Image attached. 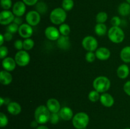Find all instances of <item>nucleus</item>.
I'll return each instance as SVG.
<instances>
[{
	"label": "nucleus",
	"mask_w": 130,
	"mask_h": 129,
	"mask_svg": "<svg viewBox=\"0 0 130 129\" xmlns=\"http://www.w3.org/2000/svg\"><path fill=\"white\" fill-rule=\"evenodd\" d=\"M51 113H52L49 111L46 106L40 105L34 111V119L39 124L43 125L50 121Z\"/></svg>",
	"instance_id": "nucleus-1"
},
{
	"label": "nucleus",
	"mask_w": 130,
	"mask_h": 129,
	"mask_svg": "<svg viewBox=\"0 0 130 129\" xmlns=\"http://www.w3.org/2000/svg\"><path fill=\"white\" fill-rule=\"evenodd\" d=\"M93 86L95 91L99 93H105L110 87V81L107 77L99 76L93 82Z\"/></svg>",
	"instance_id": "nucleus-2"
},
{
	"label": "nucleus",
	"mask_w": 130,
	"mask_h": 129,
	"mask_svg": "<svg viewBox=\"0 0 130 129\" xmlns=\"http://www.w3.org/2000/svg\"><path fill=\"white\" fill-rule=\"evenodd\" d=\"M72 120V125L76 129H85L88 125L90 118L86 113L79 112L74 115Z\"/></svg>",
	"instance_id": "nucleus-3"
},
{
	"label": "nucleus",
	"mask_w": 130,
	"mask_h": 129,
	"mask_svg": "<svg viewBox=\"0 0 130 129\" xmlns=\"http://www.w3.org/2000/svg\"><path fill=\"white\" fill-rule=\"evenodd\" d=\"M67 18V13L62 8H56L53 9L50 15V19L52 24L55 25H61L63 24Z\"/></svg>",
	"instance_id": "nucleus-4"
},
{
	"label": "nucleus",
	"mask_w": 130,
	"mask_h": 129,
	"mask_svg": "<svg viewBox=\"0 0 130 129\" xmlns=\"http://www.w3.org/2000/svg\"><path fill=\"white\" fill-rule=\"evenodd\" d=\"M108 37L109 40L114 43H121L124 40L125 35L121 28L119 27L112 26L107 32Z\"/></svg>",
	"instance_id": "nucleus-5"
},
{
	"label": "nucleus",
	"mask_w": 130,
	"mask_h": 129,
	"mask_svg": "<svg viewBox=\"0 0 130 129\" xmlns=\"http://www.w3.org/2000/svg\"><path fill=\"white\" fill-rule=\"evenodd\" d=\"M15 60L19 67H25L30 62V57L27 51L20 50L15 54Z\"/></svg>",
	"instance_id": "nucleus-6"
},
{
	"label": "nucleus",
	"mask_w": 130,
	"mask_h": 129,
	"mask_svg": "<svg viewBox=\"0 0 130 129\" xmlns=\"http://www.w3.org/2000/svg\"><path fill=\"white\" fill-rule=\"evenodd\" d=\"M82 46L85 49L88 51L93 52L98 48V41L96 38L93 36L88 35L85 37L82 40Z\"/></svg>",
	"instance_id": "nucleus-7"
},
{
	"label": "nucleus",
	"mask_w": 130,
	"mask_h": 129,
	"mask_svg": "<svg viewBox=\"0 0 130 129\" xmlns=\"http://www.w3.org/2000/svg\"><path fill=\"white\" fill-rule=\"evenodd\" d=\"M25 20L27 24L32 26H36L41 21V14L36 10H32L29 11L25 16Z\"/></svg>",
	"instance_id": "nucleus-8"
},
{
	"label": "nucleus",
	"mask_w": 130,
	"mask_h": 129,
	"mask_svg": "<svg viewBox=\"0 0 130 129\" xmlns=\"http://www.w3.org/2000/svg\"><path fill=\"white\" fill-rule=\"evenodd\" d=\"M15 15L10 10H3L0 13V24L2 25H9L13 22Z\"/></svg>",
	"instance_id": "nucleus-9"
},
{
	"label": "nucleus",
	"mask_w": 130,
	"mask_h": 129,
	"mask_svg": "<svg viewBox=\"0 0 130 129\" xmlns=\"http://www.w3.org/2000/svg\"><path fill=\"white\" fill-rule=\"evenodd\" d=\"M44 35L46 37L50 40H57L60 37L59 29L55 27L49 26L44 30Z\"/></svg>",
	"instance_id": "nucleus-10"
},
{
	"label": "nucleus",
	"mask_w": 130,
	"mask_h": 129,
	"mask_svg": "<svg viewBox=\"0 0 130 129\" xmlns=\"http://www.w3.org/2000/svg\"><path fill=\"white\" fill-rule=\"evenodd\" d=\"M18 32L20 36L24 39L30 38L33 34V29L31 25L28 24H22L19 26Z\"/></svg>",
	"instance_id": "nucleus-11"
},
{
	"label": "nucleus",
	"mask_w": 130,
	"mask_h": 129,
	"mask_svg": "<svg viewBox=\"0 0 130 129\" xmlns=\"http://www.w3.org/2000/svg\"><path fill=\"white\" fill-rule=\"evenodd\" d=\"M26 11V5L23 1H17L13 5L12 12L16 16H22Z\"/></svg>",
	"instance_id": "nucleus-12"
},
{
	"label": "nucleus",
	"mask_w": 130,
	"mask_h": 129,
	"mask_svg": "<svg viewBox=\"0 0 130 129\" xmlns=\"http://www.w3.org/2000/svg\"><path fill=\"white\" fill-rule=\"evenodd\" d=\"M17 63L15 59L11 57H6L2 61L3 68L8 72H12L16 68Z\"/></svg>",
	"instance_id": "nucleus-13"
},
{
	"label": "nucleus",
	"mask_w": 130,
	"mask_h": 129,
	"mask_svg": "<svg viewBox=\"0 0 130 129\" xmlns=\"http://www.w3.org/2000/svg\"><path fill=\"white\" fill-rule=\"evenodd\" d=\"M46 107L52 113H58L61 109L60 104L59 101L55 98H50L47 101Z\"/></svg>",
	"instance_id": "nucleus-14"
},
{
	"label": "nucleus",
	"mask_w": 130,
	"mask_h": 129,
	"mask_svg": "<svg viewBox=\"0 0 130 129\" xmlns=\"http://www.w3.org/2000/svg\"><path fill=\"white\" fill-rule=\"evenodd\" d=\"M58 114H59L60 118L65 121H69L74 117L73 111H72V109L67 106L61 108Z\"/></svg>",
	"instance_id": "nucleus-15"
},
{
	"label": "nucleus",
	"mask_w": 130,
	"mask_h": 129,
	"mask_svg": "<svg viewBox=\"0 0 130 129\" xmlns=\"http://www.w3.org/2000/svg\"><path fill=\"white\" fill-rule=\"evenodd\" d=\"M95 55L97 59L101 61H105L109 59L110 56V51L108 48L105 47L98 48L95 52Z\"/></svg>",
	"instance_id": "nucleus-16"
},
{
	"label": "nucleus",
	"mask_w": 130,
	"mask_h": 129,
	"mask_svg": "<svg viewBox=\"0 0 130 129\" xmlns=\"http://www.w3.org/2000/svg\"><path fill=\"white\" fill-rule=\"evenodd\" d=\"M100 101L103 106L107 108L112 107L114 104V97L112 95L107 92L102 93V94L100 95Z\"/></svg>",
	"instance_id": "nucleus-17"
},
{
	"label": "nucleus",
	"mask_w": 130,
	"mask_h": 129,
	"mask_svg": "<svg viewBox=\"0 0 130 129\" xmlns=\"http://www.w3.org/2000/svg\"><path fill=\"white\" fill-rule=\"evenodd\" d=\"M57 43L58 48L62 50H67L71 47V42L69 36L61 35L57 40Z\"/></svg>",
	"instance_id": "nucleus-18"
},
{
	"label": "nucleus",
	"mask_w": 130,
	"mask_h": 129,
	"mask_svg": "<svg viewBox=\"0 0 130 129\" xmlns=\"http://www.w3.org/2000/svg\"><path fill=\"white\" fill-rule=\"evenodd\" d=\"M7 110L10 114L12 115H18L22 111L20 104L17 102H10L7 105Z\"/></svg>",
	"instance_id": "nucleus-19"
},
{
	"label": "nucleus",
	"mask_w": 130,
	"mask_h": 129,
	"mask_svg": "<svg viewBox=\"0 0 130 129\" xmlns=\"http://www.w3.org/2000/svg\"><path fill=\"white\" fill-rule=\"evenodd\" d=\"M13 77L10 72L6 70H2L0 73V82L3 85H8L12 82Z\"/></svg>",
	"instance_id": "nucleus-20"
},
{
	"label": "nucleus",
	"mask_w": 130,
	"mask_h": 129,
	"mask_svg": "<svg viewBox=\"0 0 130 129\" xmlns=\"http://www.w3.org/2000/svg\"><path fill=\"white\" fill-rule=\"evenodd\" d=\"M129 74V68L126 64H123L118 67L117 70V75L121 79L127 78Z\"/></svg>",
	"instance_id": "nucleus-21"
},
{
	"label": "nucleus",
	"mask_w": 130,
	"mask_h": 129,
	"mask_svg": "<svg viewBox=\"0 0 130 129\" xmlns=\"http://www.w3.org/2000/svg\"><path fill=\"white\" fill-rule=\"evenodd\" d=\"M118 13L121 16H126L130 14V5L127 2L122 3L118 6Z\"/></svg>",
	"instance_id": "nucleus-22"
},
{
	"label": "nucleus",
	"mask_w": 130,
	"mask_h": 129,
	"mask_svg": "<svg viewBox=\"0 0 130 129\" xmlns=\"http://www.w3.org/2000/svg\"><path fill=\"white\" fill-rule=\"evenodd\" d=\"M120 58L124 63H130V46H126L122 49L120 53Z\"/></svg>",
	"instance_id": "nucleus-23"
},
{
	"label": "nucleus",
	"mask_w": 130,
	"mask_h": 129,
	"mask_svg": "<svg viewBox=\"0 0 130 129\" xmlns=\"http://www.w3.org/2000/svg\"><path fill=\"white\" fill-rule=\"evenodd\" d=\"M107 32V27L105 24H97L95 26V32L99 36H104Z\"/></svg>",
	"instance_id": "nucleus-24"
},
{
	"label": "nucleus",
	"mask_w": 130,
	"mask_h": 129,
	"mask_svg": "<svg viewBox=\"0 0 130 129\" xmlns=\"http://www.w3.org/2000/svg\"><path fill=\"white\" fill-rule=\"evenodd\" d=\"M36 10L40 14H44L45 13L47 12L48 10V6H47L46 3H44V1H41L37 3L36 5Z\"/></svg>",
	"instance_id": "nucleus-25"
},
{
	"label": "nucleus",
	"mask_w": 130,
	"mask_h": 129,
	"mask_svg": "<svg viewBox=\"0 0 130 129\" xmlns=\"http://www.w3.org/2000/svg\"><path fill=\"white\" fill-rule=\"evenodd\" d=\"M59 31L62 35L68 36L69 34L71 33V27L67 24H62L59 26Z\"/></svg>",
	"instance_id": "nucleus-26"
},
{
	"label": "nucleus",
	"mask_w": 130,
	"mask_h": 129,
	"mask_svg": "<svg viewBox=\"0 0 130 129\" xmlns=\"http://www.w3.org/2000/svg\"><path fill=\"white\" fill-rule=\"evenodd\" d=\"M107 13L105 11H100L96 15V22L98 24H104L107 20Z\"/></svg>",
	"instance_id": "nucleus-27"
},
{
	"label": "nucleus",
	"mask_w": 130,
	"mask_h": 129,
	"mask_svg": "<svg viewBox=\"0 0 130 129\" xmlns=\"http://www.w3.org/2000/svg\"><path fill=\"white\" fill-rule=\"evenodd\" d=\"M74 3L73 0H63L62 3V8L66 11H71L74 7Z\"/></svg>",
	"instance_id": "nucleus-28"
},
{
	"label": "nucleus",
	"mask_w": 130,
	"mask_h": 129,
	"mask_svg": "<svg viewBox=\"0 0 130 129\" xmlns=\"http://www.w3.org/2000/svg\"><path fill=\"white\" fill-rule=\"evenodd\" d=\"M34 46V41L30 38L25 39L23 41V47L25 51H29L33 48Z\"/></svg>",
	"instance_id": "nucleus-29"
},
{
	"label": "nucleus",
	"mask_w": 130,
	"mask_h": 129,
	"mask_svg": "<svg viewBox=\"0 0 130 129\" xmlns=\"http://www.w3.org/2000/svg\"><path fill=\"white\" fill-rule=\"evenodd\" d=\"M100 95L99 92L94 90V91H90V93L88 94V99L91 102H96L99 100H100Z\"/></svg>",
	"instance_id": "nucleus-30"
},
{
	"label": "nucleus",
	"mask_w": 130,
	"mask_h": 129,
	"mask_svg": "<svg viewBox=\"0 0 130 129\" xmlns=\"http://www.w3.org/2000/svg\"><path fill=\"white\" fill-rule=\"evenodd\" d=\"M19 28V26L17 24H16L14 22H12L10 24H9V25H8L6 31L11 33V34H14V33H16L17 32H18Z\"/></svg>",
	"instance_id": "nucleus-31"
},
{
	"label": "nucleus",
	"mask_w": 130,
	"mask_h": 129,
	"mask_svg": "<svg viewBox=\"0 0 130 129\" xmlns=\"http://www.w3.org/2000/svg\"><path fill=\"white\" fill-rule=\"evenodd\" d=\"M1 6L4 10H9L12 6L11 0H1Z\"/></svg>",
	"instance_id": "nucleus-32"
},
{
	"label": "nucleus",
	"mask_w": 130,
	"mask_h": 129,
	"mask_svg": "<svg viewBox=\"0 0 130 129\" xmlns=\"http://www.w3.org/2000/svg\"><path fill=\"white\" fill-rule=\"evenodd\" d=\"M8 123V119L6 115L3 113H0V126L1 128L5 127Z\"/></svg>",
	"instance_id": "nucleus-33"
},
{
	"label": "nucleus",
	"mask_w": 130,
	"mask_h": 129,
	"mask_svg": "<svg viewBox=\"0 0 130 129\" xmlns=\"http://www.w3.org/2000/svg\"><path fill=\"white\" fill-rule=\"evenodd\" d=\"M60 115L58 113H51L50 118V122L52 124H57L58 123L60 120Z\"/></svg>",
	"instance_id": "nucleus-34"
},
{
	"label": "nucleus",
	"mask_w": 130,
	"mask_h": 129,
	"mask_svg": "<svg viewBox=\"0 0 130 129\" xmlns=\"http://www.w3.org/2000/svg\"><path fill=\"white\" fill-rule=\"evenodd\" d=\"M96 55H95V53H94L92 51H88L85 55V59L89 63H92L95 60V58H96Z\"/></svg>",
	"instance_id": "nucleus-35"
},
{
	"label": "nucleus",
	"mask_w": 130,
	"mask_h": 129,
	"mask_svg": "<svg viewBox=\"0 0 130 129\" xmlns=\"http://www.w3.org/2000/svg\"><path fill=\"white\" fill-rule=\"evenodd\" d=\"M8 54V49L7 47L5 46H1L0 47V58L3 59L4 58H6Z\"/></svg>",
	"instance_id": "nucleus-36"
},
{
	"label": "nucleus",
	"mask_w": 130,
	"mask_h": 129,
	"mask_svg": "<svg viewBox=\"0 0 130 129\" xmlns=\"http://www.w3.org/2000/svg\"><path fill=\"white\" fill-rule=\"evenodd\" d=\"M111 24L112 26L114 27H119V25L121 24V20L120 18L118 16H114L112 18L111 20H110Z\"/></svg>",
	"instance_id": "nucleus-37"
},
{
	"label": "nucleus",
	"mask_w": 130,
	"mask_h": 129,
	"mask_svg": "<svg viewBox=\"0 0 130 129\" xmlns=\"http://www.w3.org/2000/svg\"><path fill=\"white\" fill-rule=\"evenodd\" d=\"M14 47H15V49L19 51H20L22 49H24L22 40H20V39H18V40H15V42H14Z\"/></svg>",
	"instance_id": "nucleus-38"
},
{
	"label": "nucleus",
	"mask_w": 130,
	"mask_h": 129,
	"mask_svg": "<svg viewBox=\"0 0 130 129\" xmlns=\"http://www.w3.org/2000/svg\"><path fill=\"white\" fill-rule=\"evenodd\" d=\"M123 89H124V92L127 95L130 96V80L127 81L124 85L123 87Z\"/></svg>",
	"instance_id": "nucleus-39"
},
{
	"label": "nucleus",
	"mask_w": 130,
	"mask_h": 129,
	"mask_svg": "<svg viewBox=\"0 0 130 129\" xmlns=\"http://www.w3.org/2000/svg\"><path fill=\"white\" fill-rule=\"evenodd\" d=\"M22 1L27 6H34L36 5L38 0H22Z\"/></svg>",
	"instance_id": "nucleus-40"
},
{
	"label": "nucleus",
	"mask_w": 130,
	"mask_h": 129,
	"mask_svg": "<svg viewBox=\"0 0 130 129\" xmlns=\"http://www.w3.org/2000/svg\"><path fill=\"white\" fill-rule=\"evenodd\" d=\"M4 38H5V41H10L13 39V34L6 32L3 34Z\"/></svg>",
	"instance_id": "nucleus-41"
},
{
	"label": "nucleus",
	"mask_w": 130,
	"mask_h": 129,
	"mask_svg": "<svg viewBox=\"0 0 130 129\" xmlns=\"http://www.w3.org/2000/svg\"><path fill=\"white\" fill-rule=\"evenodd\" d=\"M13 22L17 24L19 26H20V25H21L23 24V20L20 16H15V19L13 20Z\"/></svg>",
	"instance_id": "nucleus-42"
},
{
	"label": "nucleus",
	"mask_w": 130,
	"mask_h": 129,
	"mask_svg": "<svg viewBox=\"0 0 130 129\" xmlns=\"http://www.w3.org/2000/svg\"><path fill=\"white\" fill-rule=\"evenodd\" d=\"M38 123L36 121V120H34V121H32V123H30V126H32V127H33V128H35V127H38Z\"/></svg>",
	"instance_id": "nucleus-43"
},
{
	"label": "nucleus",
	"mask_w": 130,
	"mask_h": 129,
	"mask_svg": "<svg viewBox=\"0 0 130 129\" xmlns=\"http://www.w3.org/2000/svg\"><path fill=\"white\" fill-rule=\"evenodd\" d=\"M36 129H49L48 128V126H45V125H41L39 126H38V127L36 128Z\"/></svg>",
	"instance_id": "nucleus-44"
},
{
	"label": "nucleus",
	"mask_w": 130,
	"mask_h": 129,
	"mask_svg": "<svg viewBox=\"0 0 130 129\" xmlns=\"http://www.w3.org/2000/svg\"><path fill=\"white\" fill-rule=\"evenodd\" d=\"M0 37H1V44H0V45L3 46L4 41H5V38H4L3 34H0Z\"/></svg>",
	"instance_id": "nucleus-45"
},
{
	"label": "nucleus",
	"mask_w": 130,
	"mask_h": 129,
	"mask_svg": "<svg viewBox=\"0 0 130 129\" xmlns=\"http://www.w3.org/2000/svg\"><path fill=\"white\" fill-rule=\"evenodd\" d=\"M4 103H5V98H3L2 97H0V106H2Z\"/></svg>",
	"instance_id": "nucleus-46"
},
{
	"label": "nucleus",
	"mask_w": 130,
	"mask_h": 129,
	"mask_svg": "<svg viewBox=\"0 0 130 129\" xmlns=\"http://www.w3.org/2000/svg\"><path fill=\"white\" fill-rule=\"evenodd\" d=\"M126 2L128 3H129L130 5V0H126Z\"/></svg>",
	"instance_id": "nucleus-47"
},
{
	"label": "nucleus",
	"mask_w": 130,
	"mask_h": 129,
	"mask_svg": "<svg viewBox=\"0 0 130 129\" xmlns=\"http://www.w3.org/2000/svg\"><path fill=\"white\" fill-rule=\"evenodd\" d=\"M124 129H130V128H124Z\"/></svg>",
	"instance_id": "nucleus-48"
}]
</instances>
